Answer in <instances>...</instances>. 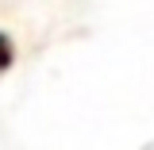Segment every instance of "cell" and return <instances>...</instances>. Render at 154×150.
<instances>
[{
  "label": "cell",
  "mask_w": 154,
  "mask_h": 150,
  "mask_svg": "<svg viewBox=\"0 0 154 150\" xmlns=\"http://www.w3.org/2000/svg\"><path fill=\"white\" fill-rule=\"evenodd\" d=\"M8 54H12V50H8V38L0 35V69H4V66H8Z\"/></svg>",
  "instance_id": "cell-1"
}]
</instances>
